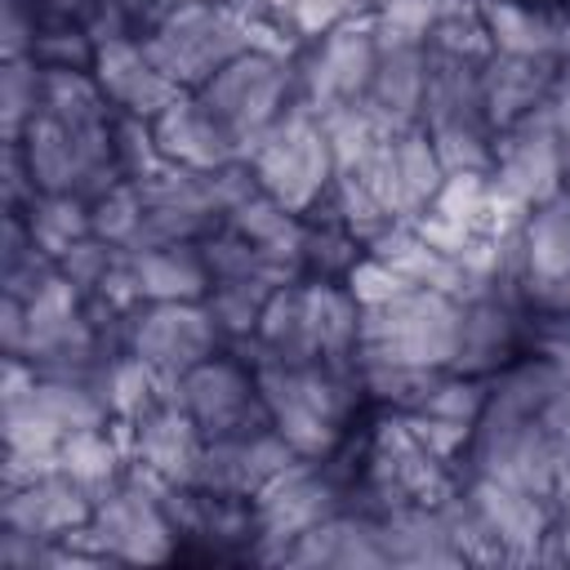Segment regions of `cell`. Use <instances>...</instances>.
Here are the masks:
<instances>
[{"instance_id": "d590c367", "label": "cell", "mask_w": 570, "mask_h": 570, "mask_svg": "<svg viewBox=\"0 0 570 570\" xmlns=\"http://www.w3.org/2000/svg\"><path fill=\"white\" fill-rule=\"evenodd\" d=\"M267 298H272V285H258V281H214L200 303L214 316L218 334L240 343V338H249L258 330V316H263Z\"/></svg>"}, {"instance_id": "7bdbcfd3", "label": "cell", "mask_w": 570, "mask_h": 570, "mask_svg": "<svg viewBox=\"0 0 570 570\" xmlns=\"http://www.w3.org/2000/svg\"><path fill=\"white\" fill-rule=\"evenodd\" d=\"M120 258V249L116 245H107V240H98V236H85L80 245H71L62 258H58V272L85 294V298H94L98 294V285H102V276L111 272V263Z\"/></svg>"}, {"instance_id": "b9f144b4", "label": "cell", "mask_w": 570, "mask_h": 570, "mask_svg": "<svg viewBox=\"0 0 570 570\" xmlns=\"http://www.w3.org/2000/svg\"><path fill=\"white\" fill-rule=\"evenodd\" d=\"M98 45L89 40V31L80 22H45L40 18V36L31 45V58L40 67H94Z\"/></svg>"}, {"instance_id": "f5cc1de1", "label": "cell", "mask_w": 570, "mask_h": 570, "mask_svg": "<svg viewBox=\"0 0 570 570\" xmlns=\"http://www.w3.org/2000/svg\"><path fill=\"white\" fill-rule=\"evenodd\" d=\"M566 187H570V178H566Z\"/></svg>"}, {"instance_id": "cb8c5ba5", "label": "cell", "mask_w": 570, "mask_h": 570, "mask_svg": "<svg viewBox=\"0 0 570 570\" xmlns=\"http://www.w3.org/2000/svg\"><path fill=\"white\" fill-rule=\"evenodd\" d=\"M423 89H428V45L379 40V62H374V80L365 98L396 129H410L423 116Z\"/></svg>"}, {"instance_id": "30bf717a", "label": "cell", "mask_w": 570, "mask_h": 570, "mask_svg": "<svg viewBox=\"0 0 570 570\" xmlns=\"http://www.w3.org/2000/svg\"><path fill=\"white\" fill-rule=\"evenodd\" d=\"M379 62V27L374 13L347 18L325 36L307 40V58L298 62V98L312 111H330L343 102H361L370 94Z\"/></svg>"}, {"instance_id": "e575fe53", "label": "cell", "mask_w": 570, "mask_h": 570, "mask_svg": "<svg viewBox=\"0 0 570 570\" xmlns=\"http://www.w3.org/2000/svg\"><path fill=\"white\" fill-rule=\"evenodd\" d=\"M40 85H45V67L31 53L4 58V71H0V142L22 138V129L40 111Z\"/></svg>"}, {"instance_id": "ee69618b", "label": "cell", "mask_w": 570, "mask_h": 570, "mask_svg": "<svg viewBox=\"0 0 570 570\" xmlns=\"http://www.w3.org/2000/svg\"><path fill=\"white\" fill-rule=\"evenodd\" d=\"M40 36V13L31 0H4V18H0V45H4V58H22L31 53Z\"/></svg>"}, {"instance_id": "ba28073f", "label": "cell", "mask_w": 570, "mask_h": 570, "mask_svg": "<svg viewBox=\"0 0 570 570\" xmlns=\"http://www.w3.org/2000/svg\"><path fill=\"white\" fill-rule=\"evenodd\" d=\"M196 94L236 134L240 156H245V147L298 102V62H294V53L249 49V53L232 58L223 71H214Z\"/></svg>"}, {"instance_id": "7402d4cb", "label": "cell", "mask_w": 570, "mask_h": 570, "mask_svg": "<svg viewBox=\"0 0 570 570\" xmlns=\"http://www.w3.org/2000/svg\"><path fill=\"white\" fill-rule=\"evenodd\" d=\"M142 303H200L214 285L200 240H160L125 254Z\"/></svg>"}, {"instance_id": "8d00e7d4", "label": "cell", "mask_w": 570, "mask_h": 570, "mask_svg": "<svg viewBox=\"0 0 570 570\" xmlns=\"http://www.w3.org/2000/svg\"><path fill=\"white\" fill-rule=\"evenodd\" d=\"M0 436H4V450L9 454H22V459H58L67 432L36 405V401H9L0 410Z\"/></svg>"}, {"instance_id": "d4e9b609", "label": "cell", "mask_w": 570, "mask_h": 570, "mask_svg": "<svg viewBox=\"0 0 570 570\" xmlns=\"http://www.w3.org/2000/svg\"><path fill=\"white\" fill-rule=\"evenodd\" d=\"M485 36L499 53H530V58H557L566 13H552L530 0H485L481 9Z\"/></svg>"}, {"instance_id": "484cf974", "label": "cell", "mask_w": 570, "mask_h": 570, "mask_svg": "<svg viewBox=\"0 0 570 570\" xmlns=\"http://www.w3.org/2000/svg\"><path fill=\"white\" fill-rule=\"evenodd\" d=\"M227 227L240 232L249 245H258L263 254H272L276 263L303 272V236H307V223L303 214L285 209L281 200H272L267 191H249L232 214H227Z\"/></svg>"}, {"instance_id": "603a6c76", "label": "cell", "mask_w": 570, "mask_h": 570, "mask_svg": "<svg viewBox=\"0 0 570 570\" xmlns=\"http://www.w3.org/2000/svg\"><path fill=\"white\" fill-rule=\"evenodd\" d=\"M387 566H468L441 503H401L379 517Z\"/></svg>"}, {"instance_id": "3957f363", "label": "cell", "mask_w": 570, "mask_h": 570, "mask_svg": "<svg viewBox=\"0 0 570 570\" xmlns=\"http://www.w3.org/2000/svg\"><path fill=\"white\" fill-rule=\"evenodd\" d=\"M258 396L272 414V428L303 454V459H330L343 445L347 419L356 414L365 387L356 365H330V361H258L249 365Z\"/></svg>"}, {"instance_id": "f907efd6", "label": "cell", "mask_w": 570, "mask_h": 570, "mask_svg": "<svg viewBox=\"0 0 570 570\" xmlns=\"http://www.w3.org/2000/svg\"><path fill=\"white\" fill-rule=\"evenodd\" d=\"M187 4H205V0H129V9H134V18H138V31L156 27L160 18H169V13L187 9Z\"/></svg>"}, {"instance_id": "5b68a950", "label": "cell", "mask_w": 570, "mask_h": 570, "mask_svg": "<svg viewBox=\"0 0 570 570\" xmlns=\"http://www.w3.org/2000/svg\"><path fill=\"white\" fill-rule=\"evenodd\" d=\"M272 200L294 214H312L334 183V151L321 129V116L298 98L276 125H267L240 156Z\"/></svg>"}, {"instance_id": "52a82bcc", "label": "cell", "mask_w": 570, "mask_h": 570, "mask_svg": "<svg viewBox=\"0 0 570 570\" xmlns=\"http://www.w3.org/2000/svg\"><path fill=\"white\" fill-rule=\"evenodd\" d=\"M330 459H334V454H330ZM330 459H298V463H289L281 476H272V481L249 499V508H254V530H258V539H254L249 552H254L258 561H276V566H281L285 548H289L298 534H307L312 525H321V521H330L334 512L347 508V490H352L356 476L334 472Z\"/></svg>"}, {"instance_id": "c3c4849f", "label": "cell", "mask_w": 570, "mask_h": 570, "mask_svg": "<svg viewBox=\"0 0 570 570\" xmlns=\"http://www.w3.org/2000/svg\"><path fill=\"white\" fill-rule=\"evenodd\" d=\"M548 120H552V129H557V138H561V147L570 151V71H561L557 76V85H552V94H548Z\"/></svg>"}, {"instance_id": "f1b7e54d", "label": "cell", "mask_w": 570, "mask_h": 570, "mask_svg": "<svg viewBox=\"0 0 570 570\" xmlns=\"http://www.w3.org/2000/svg\"><path fill=\"white\" fill-rule=\"evenodd\" d=\"M445 183V165L428 138L423 125H410L396 134V214L401 223H414L419 214H428L432 196Z\"/></svg>"}, {"instance_id": "ffe728a7", "label": "cell", "mask_w": 570, "mask_h": 570, "mask_svg": "<svg viewBox=\"0 0 570 570\" xmlns=\"http://www.w3.org/2000/svg\"><path fill=\"white\" fill-rule=\"evenodd\" d=\"M561 76L557 58H530V53H490L481 62V98H485V116L499 129H508L512 120L530 116L534 107L548 102L552 85Z\"/></svg>"}, {"instance_id": "44dd1931", "label": "cell", "mask_w": 570, "mask_h": 570, "mask_svg": "<svg viewBox=\"0 0 570 570\" xmlns=\"http://www.w3.org/2000/svg\"><path fill=\"white\" fill-rule=\"evenodd\" d=\"M570 276V187L539 200L521 227V298L525 307Z\"/></svg>"}, {"instance_id": "4fadbf2b", "label": "cell", "mask_w": 570, "mask_h": 570, "mask_svg": "<svg viewBox=\"0 0 570 570\" xmlns=\"http://www.w3.org/2000/svg\"><path fill=\"white\" fill-rule=\"evenodd\" d=\"M129 445V463L151 472L156 481L183 490L196 485L200 454H205V432L200 423L178 405V401H156L138 419H111Z\"/></svg>"}, {"instance_id": "d6a6232c", "label": "cell", "mask_w": 570, "mask_h": 570, "mask_svg": "<svg viewBox=\"0 0 570 570\" xmlns=\"http://www.w3.org/2000/svg\"><path fill=\"white\" fill-rule=\"evenodd\" d=\"M142 223H147V200H142V187L134 178H120L98 200H89V227H94V236L107 240V245H116L120 254H129L142 240Z\"/></svg>"}, {"instance_id": "e0dca14e", "label": "cell", "mask_w": 570, "mask_h": 570, "mask_svg": "<svg viewBox=\"0 0 570 570\" xmlns=\"http://www.w3.org/2000/svg\"><path fill=\"white\" fill-rule=\"evenodd\" d=\"M89 517H94V494L80 481H71L62 468H49L27 485L4 490L0 503V525L40 539H67L71 530L89 525Z\"/></svg>"}, {"instance_id": "bcb514c9", "label": "cell", "mask_w": 570, "mask_h": 570, "mask_svg": "<svg viewBox=\"0 0 570 570\" xmlns=\"http://www.w3.org/2000/svg\"><path fill=\"white\" fill-rule=\"evenodd\" d=\"M40 383V370L27 356H4V383H0V405L22 401L31 387Z\"/></svg>"}, {"instance_id": "d6986e66", "label": "cell", "mask_w": 570, "mask_h": 570, "mask_svg": "<svg viewBox=\"0 0 570 570\" xmlns=\"http://www.w3.org/2000/svg\"><path fill=\"white\" fill-rule=\"evenodd\" d=\"M281 566H307V570H379V566H387L383 525L370 512L343 508L330 521H321L307 534H298L285 548Z\"/></svg>"}, {"instance_id": "5bb4252c", "label": "cell", "mask_w": 570, "mask_h": 570, "mask_svg": "<svg viewBox=\"0 0 570 570\" xmlns=\"http://www.w3.org/2000/svg\"><path fill=\"white\" fill-rule=\"evenodd\" d=\"M303 454L272 423L245 428V432L205 441L196 485L200 490H214V494H232V499H254L272 476H281Z\"/></svg>"}, {"instance_id": "681fc988", "label": "cell", "mask_w": 570, "mask_h": 570, "mask_svg": "<svg viewBox=\"0 0 570 570\" xmlns=\"http://www.w3.org/2000/svg\"><path fill=\"white\" fill-rule=\"evenodd\" d=\"M36 4V13L45 18V22H85L98 4H107V0H31Z\"/></svg>"}, {"instance_id": "7c38bea8", "label": "cell", "mask_w": 570, "mask_h": 570, "mask_svg": "<svg viewBox=\"0 0 570 570\" xmlns=\"http://www.w3.org/2000/svg\"><path fill=\"white\" fill-rule=\"evenodd\" d=\"M174 401L200 423L205 441L272 423V414H267V405L258 396L254 370L245 361H232V356H209V361L191 365L178 379V396Z\"/></svg>"}, {"instance_id": "74e56055", "label": "cell", "mask_w": 570, "mask_h": 570, "mask_svg": "<svg viewBox=\"0 0 570 570\" xmlns=\"http://www.w3.org/2000/svg\"><path fill=\"white\" fill-rule=\"evenodd\" d=\"M361 240L330 214H321L316 223H307V236H303V272L321 276V281H334V276H347L352 263L361 258Z\"/></svg>"}, {"instance_id": "f6af8a7d", "label": "cell", "mask_w": 570, "mask_h": 570, "mask_svg": "<svg viewBox=\"0 0 570 570\" xmlns=\"http://www.w3.org/2000/svg\"><path fill=\"white\" fill-rule=\"evenodd\" d=\"M27 303L22 298H13V294H4L0 298V347H4V356H22L27 352Z\"/></svg>"}, {"instance_id": "f35d334b", "label": "cell", "mask_w": 570, "mask_h": 570, "mask_svg": "<svg viewBox=\"0 0 570 570\" xmlns=\"http://www.w3.org/2000/svg\"><path fill=\"white\" fill-rule=\"evenodd\" d=\"M485 401H490V379L445 370V374L436 379V387H432L414 410H419V414H432V419H445V423L476 428V419H481Z\"/></svg>"}, {"instance_id": "6da1fadb", "label": "cell", "mask_w": 570, "mask_h": 570, "mask_svg": "<svg viewBox=\"0 0 570 570\" xmlns=\"http://www.w3.org/2000/svg\"><path fill=\"white\" fill-rule=\"evenodd\" d=\"M468 463L476 476L557 499L570 481V379L548 361H508L490 374V401L472 428Z\"/></svg>"}, {"instance_id": "4dcf8cb0", "label": "cell", "mask_w": 570, "mask_h": 570, "mask_svg": "<svg viewBox=\"0 0 570 570\" xmlns=\"http://www.w3.org/2000/svg\"><path fill=\"white\" fill-rule=\"evenodd\" d=\"M200 254H205L214 281H258V285L281 289V285H289V281L303 276V272L276 263L272 254H263L258 245H249V240H245L240 232H232L227 223L214 227L209 236H200Z\"/></svg>"}, {"instance_id": "9c48e42d", "label": "cell", "mask_w": 570, "mask_h": 570, "mask_svg": "<svg viewBox=\"0 0 570 570\" xmlns=\"http://www.w3.org/2000/svg\"><path fill=\"white\" fill-rule=\"evenodd\" d=\"M125 347L138 352L165 383V401L178 396V379L218 356L223 334L214 325V316L205 312V303H138L129 312V334Z\"/></svg>"}, {"instance_id": "8992f818", "label": "cell", "mask_w": 570, "mask_h": 570, "mask_svg": "<svg viewBox=\"0 0 570 570\" xmlns=\"http://www.w3.org/2000/svg\"><path fill=\"white\" fill-rule=\"evenodd\" d=\"M459 325H463V303L410 285L383 303L361 307V347L356 356L365 361H405V365H432L450 370L454 347H459Z\"/></svg>"}, {"instance_id": "7a4b0ae2", "label": "cell", "mask_w": 570, "mask_h": 570, "mask_svg": "<svg viewBox=\"0 0 570 570\" xmlns=\"http://www.w3.org/2000/svg\"><path fill=\"white\" fill-rule=\"evenodd\" d=\"M142 45L151 62L178 85V89H200L214 71H223L232 58L249 49H276L294 53V40L281 36L267 18H258L245 0H205L187 4L156 27L142 31Z\"/></svg>"}, {"instance_id": "83f0119b", "label": "cell", "mask_w": 570, "mask_h": 570, "mask_svg": "<svg viewBox=\"0 0 570 570\" xmlns=\"http://www.w3.org/2000/svg\"><path fill=\"white\" fill-rule=\"evenodd\" d=\"M89 387L102 396V405L111 410V419H138L142 410H151L156 401H165V383L160 374L138 356V352H111L94 365Z\"/></svg>"}, {"instance_id": "ac0fdd59", "label": "cell", "mask_w": 570, "mask_h": 570, "mask_svg": "<svg viewBox=\"0 0 570 570\" xmlns=\"http://www.w3.org/2000/svg\"><path fill=\"white\" fill-rule=\"evenodd\" d=\"M521 307H525V298L508 294V289H490V294L463 303V325H459V347H454L450 370L481 374V379L499 374L521 343V330H525Z\"/></svg>"}, {"instance_id": "ab89813d", "label": "cell", "mask_w": 570, "mask_h": 570, "mask_svg": "<svg viewBox=\"0 0 570 570\" xmlns=\"http://www.w3.org/2000/svg\"><path fill=\"white\" fill-rule=\"evenodd\" d=\"M111 134H116V165H120L125 178L147 183L160 169H169V160H165V151L156 142L151 120H142V116H116V129Z\"/></svg>"}, {"instance_id": "836d02e7", "label": "cell", "mask_w": 570, "mask_h": 570, "mask_svg": "<svg viewBox=\"0 0 570 570\" xmlns=\"http://www.w3.org/2000/svg\"><path fill=\"white\" fill-rule=\"evenodd\" d=\"M356 370H361V387L365 396H374L379 405L387 410H414L445 370H432V365H405V361H365L356 356Z\"/></svg>"}, {"instance_id": "4316f807", "label": "cell", "mask_w": 570, "mask_h": 570, "mask_svg": "<svg viewBox=\"0 0 570 570\" xmlns=\"http://www.w3.org/2000/svg\"><path fill=\"white\" fill-rule=\"evenodd\" d=\"M58 468L71 481H80L94 494V503H98L107 490H116L125 481V472H129V445H125V436H120L116 423H107V428H80V432H71L62 441Z\"/></svg>"}, {"instance_id": "2e32d148", "label": "cell", "mask_w": 570, "mask_h": 570, "mask_svg": "<svg viewBox=\"0 0 570 570\" xmlns=\"http://www.w3.org/2000/svg\"><path fill=\"white\" fill-rule=\"evenodd\" d=\"M151 129H156V142H160L169 165H183V169H227V165L240 160L236 134L214 116V107L196 89H183L151 120Z\"/></svg>"}, {"instance_id": "1f68e13d", "label": "cell", "mask_w": 570, "mask_h": 570, "mask_svg": "<svg viewBox=\"0 0 570 570\" xmlns=\"http://www.w3.org/2000/svg\"><path fill=\"white\" fill-rule=\"evenodd\" d=\"M245 4L258 18H267L281 36H289L294 45L298 40H316L330 27L370 13V0H245Z\"/></svg>"}, {"instance_id": "60d3db41", "label": "cell", "mask_w": 570, "mask_h": 570, "mask_svg": "<svg viewBox=\"0 0 570 570\" xmlns=\"http://www.w3.org/2000/svg\"><path fill=\"white\" fill-rule=\"evenodd\" d=\"M379 40H414L428 45V36L436 31V22L445 18L441 0H370Z\"/></svg>"}, {"instance_id": "9a60e30c", "label": "cell", "mask_w": 570, "mask_h": 570, "mask_svg": "<svg viewBox=\"0 0 570 570\" xmlns=\"http://www.w3.org/2000/svg\"><path fill=\"white\" fill-rule=\"evenodd\" d=\"M94 80L98 89L107 94V102L120 111V116H142V120H156L183 89L151 62L142 36H116V40H102L98 53H94Z\"/></svg>"}, {"instance_id": "277c9868", "label": "cell", "mask_w": 570, "mask_h": 570, "mask_svg": "<svg viewBox=\"0 0 570 570\" xmlns=\"http://www.w3.org/2000/svg\"><path fill=\"white\" fill-rule=\"evenodd\" d=\"M169 490L174 485H165L151 472L129 463L125 481L94 503L89 525L71 530L67 539L89 548V552H98L107 566L111 561H129V566L169 561L174 548H178V534H183L174 512H169V503H165Z\"/></svg>"}, {"instance_id": "8fae6325", "label": "cell", "mask_w": 570, "mask_h": 570, "mask_svg": "<svg viewBox=\"0 0 570 570\" xmlns=\"http://www.w3.org/2000/svg\"><path fill=\"white\" fill-rule=\"evenodd\" d=\"M490 174L499 178L503 191H512L521 205H539L557 196L570 178V151L561 147L548 107H534L530 116L512 120L508 129L494 134V165Z\"/></svg>"}, {"instance_id": "7dc6e473", "label": "cell", "mask_w": 570, "mask_h": 570, "mask_svg": "<svg viewBox=\"0 0 570 570\" xmlns=\"http://www.w3.org/2000/svg\"><path fill=\"white\" fill-rule=\"evenodd\" d=\"M539 561H543V566H570V517H566V512H552Z\"/></svg>"}, {"instance_id": "816d5d0a", "label": "cell", "mask_w": 570, "mask_h": 570, "mask_svg": "<svg viewBox=\"0 0 570 570\" xmlns=\"http://www.w3.org/2000/svg\"><path fill=\"white\" fill-rule=\"evenodd\" d=\"M530 307H534V312H570V276H561L552 289H543Z\"/></svg>"}, {"instance_id": "f546056e", "label": "cell", "mask_w": 570, "mask_h": 570, "mask_svg": "<svg viewBox=\"0 0 570 570\" xmlns=\"http://www.w3.org/2000/svg\"><path fill=\"white\" fill-rule=\"evenodd\" d=\"M18 214H22L36 249L49 254L53 263L71 245H80L85 236H94V227H89V200L76 196V191H36Z\"/></svg>"}]
</instances>
